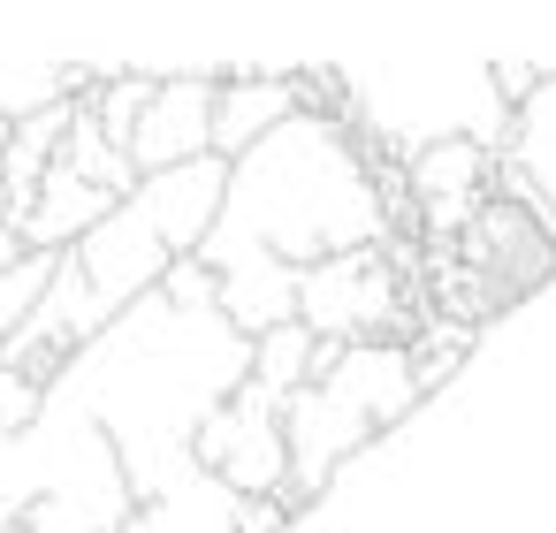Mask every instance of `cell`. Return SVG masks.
Wrapping results in <instances>:
<instances>
[{
    "instance_id": "cell-8",
    "label": "cell",
    "mask_w": 556,
    "mask_h": 533,
    "mask_svg": "<svg viewBox=\"0 0 556 533\" xmlns=\"http://www.w3.org/2000/svg\"><path fill=\"white\" fill-rule=\"evenodd\" d=\"M153 92H161V77L153 69H115L108 85H100V100H92V115H100V130L130 153V138H138V123H146V107H153Z\"/></svg>"
},
{
    "instance_id": "cell-12",
    "label": "cell",
    "mask_w": 556,
    "mask_h": 533,
    "mask_svg": "<svg viewBox=\"0 0 556 533\" xmlns=\"http://www.w3.org/2000/svg\"><path fill=\"white\" fill-rule=\"evenodd\" d=\"M16 221V191H9V168H0V229Z\"/></svg>"
},
{
    "instance_id": "cell-10",
    "label": "cell",
    "mask_w": 556,
    "mask_h": 533,
    "mask_svg": "<svg viewBox=\"0 0 556 533\" xmlns=\"http://www.w3.org/2000/svg\"><path fill=\"white\" fill-rule=\"evenodd\" d=\"M47 404H54V389H39L31 373H9V366H0V449L24 442V434L47 419Z\"/></svg>"
},
{
    "instance_id": "cell-1",
    "label": "cell",
    "mask_w": 556,
    "mask_h": 533,
    "mask_svg": "<svg viewBox=\"0 0 556 533\" xmlns=\"http://www.w3.org/2000/svg\"><path fill=\"white\" fill-rule=\"evenodd\" d=\"M343 85L336 123L374 161H419L434 145H510V100L495 85V54H442V47H396V54H351L328 62Z\"/></svg>"
},
{
    "instance_id": "cell-11",
    "label": "cell",
    "mask_w": 556,
    "mask_h": 533,
    "mask_svg": "<svg viewBox=\"0 0 556 533\" xmlns=\"http://www.w3.org/2000/svg\"><path fill=\"white\" fill-rule=\"evenodd\" d=\"M31 259V244L16 237V229H0V275H9V267H24Z\"/></svg>"
},
{
    "instance_id": "cell-2",
    "label": "cell",
    "mask_w": 556,
    "mask_h": 533,
    "mask_svg": "<svg viewBox=\"0 0 556 533\" xmlns=\"http://www.w3.org/2000/svg\"><path fill=\"white\" fill-rule=\"evenodd\" d=\"M282 396L244 381L229 404L206 411V427L191 434V465L206 480H222L229 495H282L290 487V434H282Z\"/></svg>"
},
{
    "instance_id": "cell-3",
    "label": "cell",
    "mask_w": 556,
    "mask_h": 533,
    "mask_svg": "<svg viewBox=\"0 0 556 533\" xmlns=\"http://www.w3.org/2000/svg\"><path fill=\"white\" fill-rule=\"evenodd\" d=\"M222 77L229 69H168L138 138H130V161L138 176H168V168H191V161H214V100H222Z\"/></svg>"
},
{
    "instance_id": "cell-7",
    "label": "cell",
    "mask_w": 556,
    "mask_h": 533,
    "mask_svg": "<svg viewBox=\"0 0 556 533\" xmlns=\"http://www.w3.org/2000/svg\"><path fill=\"white\" fill-rule=\"evenodd\" d=\"M313 358H320V335H313L305 320H290V328H275V335L252 343V381L290 404L298 389H313Z\"/></svg>"
},
{
    "instance_id": "cell-4",
    "label": "cell",
    "mask_w": 556,
    "mask_h": 533,
    "mask_svg": "<svg viewBox=\"0 0 556 533\" xmlns=\"http://www.w3.org/2000/svg\"><path fill=\"white\" fill-rule=\"evenodd\" d=\"M298 115H305L298 69H229L222 77V100H214V153L222 161H244L252 145H267Z\"/></svg>"
},
{
    "instance_id": "cell-5",
    "label": "cell",
    "mask_w": 556,
    "mask_h": 533,
    "mask_svg": "<svg viewBox=\"0 0 556 533\" xmlns=\"http://www.w3.org/2000/svg\"><path fill=\"white\" fill-rule=\"evenodd\" d=\"M115 206H123V199H108V191H100V183H85L77 168H54V176H47V191H39V206L16 221V237H24L31 252H77V244L115 214Z\"/></svg>"
},
{
    "instance_id": "cell-9",
    "label": "cell",
    "mask_w": 556,
    "mask_h": 533,
    "mask_svg": "<svg viewBox=\"0 0 556 533\" xmlns=\"http://www.w3.org/2000/svg\"><path fill=\"white\" fill-rule=\"evenodd\" d=\"M54 275H62V252H31L24 267H9L0 275V343H9L39 305H47V290H54Z\"/></svg>"
},
{
    "instance_id": "cell-6",
    "label": "cell",
    "mask_w": 556,
    "mask_h": 533,
    "mask_svg": "<svg viewBox=\"0 0 556 533\" xmlns=\"http://www.w3.org/2000/svg\"><path fill=\"white\" fill-rule=\"evenodd\" d=\"M62 168H77V176H85V183H100L108 199H130V191L146 183V176H138V161H130V153L100 130V115H92V107H77V130H70Z\"/></svg>"
}]
</instances>
